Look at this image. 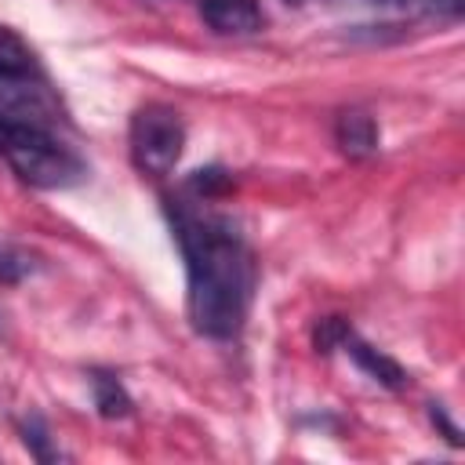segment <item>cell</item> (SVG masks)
Returning a JSON list of instances; mask_svg holds the SVG:
<instances>
[{"label": "cell", "mask_w": 465, "mask_h": 465, "mask_svg": "<svg viewBox=\"0 0 465 465\" xmlns=\"http://www.w3.org/2000/svg\"><path fill=\"white\" fill-rule=\"evenodd\" d=\"M178 251L185 258L189 323L207 338H236L254 291V258L229 214L200 207V200H163Z\"/></svg>", "instance_id": "obj_1"}, {"label": "cell", "mask_w": 465, "mask_h": 465, "mask_svg": "<svg viewBox=\"0 0 465 465\" xmlns=\"http://www.w3.org/2000/svg\"><path fill=\"white\" fill-rule=\"evenodd\" d=\"M0 153L7 156L15 174L36 189H65L87 174L84 160L65 142H58L51 131L40 127H4Z\"/></svg>", "instance_id": "obj_2"}, {"label": "cell", "mask_w": 465, "mask_h": 465, "mask_svg": "<svg viewBox=\"0 0 465 465\" xmlns=\"http://www.w3.org/2000/svg\"><path fill=\"white\" fill-rule=\"evenodd\" d=\"M131 160L142 174L163 178L174 171V163L182 160L185 149V124L182 113L163 105V102H149L131 116Z\"/></svg>", "instance_id": "obj_3"}, {"label": "cell", "mask_w": 465, "mask_h": 465, "mask_svg": "<svg viewBox=\"0 0 465 465\" xmlns=\"http://www.w3.org/2000/svg\"><path fill=\"white\" fill-rule=\"evenodd\" d=\"M58 124L54 94L29 73H0V131L4 127H40Z\"/></svg>", "instance_id": "obj_4"}, {"label": "cell", "mask_w": 465, "mask_h": 465, "mask_svg": "<svg viewBox=\"0 0 465 465\" xmlns=\"http://www.w3.org/2000/svg\"><path fill=\"white\" fill-rule=\"evenodd\" d=\"M200 18L222 36H251L262 29L258 0H196Z\"/></svg>", "instance_id": "obj_5"}, {"label": "cell", "mask_w": 465, "mask_h": 465, "mask_svg": "<svg viewBox=\"0 0 465 465\" xmlns=\"http://www.w3.org/2000/svg\"><path fill=\"white\" fill-rule=\"evenodd\" d=\"M334 138H338V149H341L349 160H367V156L378 153V124H374V116L363 113V109H345V113H338Z\"/></svg>", "instance_id": "obj_6"}, {"label": "cell", "mask_w": 465, "mask_h": 465, "mask_svg": "<svg viewBox=\"0 0 465 465\" xmlns=\"http://www.w3.org/2000/svg\"><path fill=\"white\" fill-rule=\"evenodd\" d=\"M341 349H345V352L352 356V363H356L367 378H374L378 385H385V389H407L411 374H407L392 356H385L381 349H374V345L360 341L356 334H349V338L341 341Z\"/></svg>", "instance_id": "obj_7"}, {"label": "cell", "mask_w": 465, "mask_h": 465, "mask_svg": "<svg viewBox=\"0 0 465 465\" xmlns=\"http://www.w3.org/2000/svg\"><path fill=\"white\" fill-rule=\"evenodd\" d=\"M91 392H94V407H98V414L109 418V421L127 418L131 407H134L131 396H127V389L120 385V378L109 374V371H91Z\"/></svg>", "instance_id": "obj_8"}, {"label": "cell", "mask_w": 465, "mask_h": 465, "mask_svg": "<svg viewBox=\"0 0 465 465\" xmlns=\"http://www.w3.org/2000/svg\"><path fill=\"white\" fill-rule=\"evenodd\" d=\"M33 272H36V254H29L25 247H15V243H0V287L22 283Z\"/></svg>", "instance_id": "obj_9"}, {"label": "cell", "mask_w": 465, "mask_h": 465, "mask_svg": "<svg viewBox=\"0 0 465 465\" xmlns=\"http://www.w3.org/2000/svg\"><path fill=\"white\" fill-rule=\"evenodd\" d=\"M22 443L29 447V454H33L36 461H58V458H62V450L51 443L47 421H44L40 414H29V418L22 421Z\"/></svg>", "instance_id": "obj_10"}, {"label": "cell", "mask_w": 465, "mask_h": 465, "mask_svg": "<svg viewBox=\"0 0 465 465\" xmlns=\"http://www.w3.org/2000/svg\"><path fill=\"white\" fill-rule=\"evenodd\" d=\"M29 69H33V51L15 29L0 25V73H29Z\"/></svg>", "instance_id": "obj_11"}, {"label": "cell", "mask_w": 465, "mask_h": 465, "mask_svg": "<svg viewBox=\"0 0 465 465\" xmlns=\"http://www.w3.org/2000/svg\"><path fill=\"white\" fill-rule=\"evenodd\" d=\"M232 189V174L225 167H200L189 174V193L196 200H218Z\"/></svg>", "instance_id": "obj_12"}, {"label": "cell", "mask_w": 465, "mask_h": 465, "mask_svg": "<svg viewBox=\"0 0 465 465\" xmlns=\"http://www.w3.org/2000/svg\"><path fill=\"white\" fill-rule=\"evenodd\" d=\"M352 334V327H349V320H341V316H323L316 327H312V345H316V352H334V349H341V341Z\"/></svg>", "instance_id": "obj_13"}, {"label": "cell", "mask_w": 465, "mask_h": 465, "mask_svg": "<svg viewBox=\"0 0 465 465\" xmlns=\"http://www.w3.org/2000/svg\"><path fill=\"white\" fill-rule=\"evenodd\" d=\"M407 11L414 15H429V18H458L465 0H400Z\"/></svg>", "instance_id": "obj_14"}, {"label": "cell", "mask_w": 465, "mask_h": 465, "mask_svg": "<svg viewBox=\"0 0 465 465\" xmlns=\"http://www.w3.org/2000/svg\"><path fill=\"white\" fill-rule=\"evenodd\" d=\"M429 418H432V425H440V432H443V440H447L450 447H461V429L447 418L443 403H429Z\"/></svg>", "instance_id": "obj_15"}, {"label": "cell", "mask_w": 465, "mask_h": 465, "mask_svg": "<svg viewBox=\"0 0 465 465\" xmlns=\"http://www.w3.org/2000/svg\"><path fill=\"white\" fill-rule=\"evenodd\" d=\"M371 4H392V0H371Z\"/></svg>", "instance_id": "obj_16"}, {"label": "cell", "mask_w": 465, "mask_h": 465, "mask_svg": "<svg viewBox=\"0 0 465 465\" xmlns=\"http://www.w3.org/2000/svg\"><path fill=\"white\" fill-rule=\"evenodd\" d=\"M287 4H302V0H287Z\"/></svg>", "instance_id": "obj_17"}]
</instances>
